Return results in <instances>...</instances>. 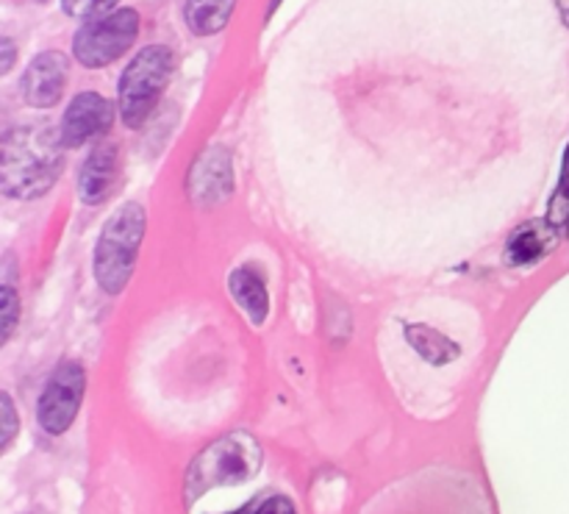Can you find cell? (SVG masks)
Here are the masks:
<instances>
[{
  "label": "cell",
  "instance_id": "1",
  "mask_svg": "<svg viewBox=\"0 0 569 514\" xmlns=\"http://www.w3.org/2000/svg\"><path fill=\"white\" fill-rule=\"evenodd\" d=\"M365 514H489V504L465 473L426 471L376 495Z\"/></svg>",
  "mask_w": 569,
  "mask_h": 514
},
{
  "label": "cell",
  "instance_id": "2",
  "mask_svg": "<svg viewBox=\"0 0 569 514\" xmlns=\"http://www.w3.org/2000/svg\"><path fill=\"white\" fill-rule=\"evenodd\" d=\"M61 134L48 126L6 131L0 145V184L9 198L31 200L48 192L64 165Z\"/></svg>",
  "mask_w": 569,
  "mask_h": 514
},
{
  "label": "cell",
  "instance_id": "3",
  "mask_svg": "<svg viewBox=\"0 0 569 514\" xmlns=\"http://www.w3.org/2000/svg\"><path fill=\"white\" fill-rule=\"evenodd\" d=\"M261 467V445L250 434L231 432L214 439L194 456L187 473V504L220 487H237L250 482Z\"/></svg>",
  "mask_w": 569,
  "mask_h": 514
},
{
  "label": "cell",
  "instance_id": "4",
  "mask_svg": "<svg viewBox=\"0 0 569 514\" xmlns=\"http://www.w3.org/2000/svg\"><path fill=\"white\" fill-rule=\"evenodd\" d=\"M144 237V209L126 204L106 223L94 248V278L106 295H120L137 265L139 245Z\"/></svg>",
  "mask_w": 569,
  "mask_h": 514
},
{
  "label": "cell",
  "instance_id": "5",
  "mask_svg": "<svg viewBox=\"0 0 569 514\" xmlns=\"http://www.w3.org/2000/svg\"><path fill=\"white\" fill-rule=\"evenodd\" d=\"M172 53L164 45H148L133 56L120 78V115L131 128L142 126L170 83Z\"/></svg>",
  "mask_w": 569,
  "mask_h": 514
},
{
  "label": "cell",
  "instance_id": "6",
  "mask_svg": "<svg viewBox=\"0 0 569 514\" xmlns=\"http://www.w3.org/2000/svg\"><path fill=\"white\" fill-rule=\"evenodd\" d=\"M139 33V14L133 9H117L111 14L87 22L76 33L72 53L83 67H106L120 59Z\"/></svg>",
  "mask_w": 569,
  "mask_h": 514
},
{
  "label": "cell",
  "instance_id": "7",
  "mask_svg": "<svg viewBox=\"0 0 569 514\" xmlns=\"http://www.w3.org/2000/svg\"><path fill=\"white\" fill-rule=\"evenodd\" d=\"M83 387H87V376H83V367L78 362H61L56 367L37 404V421L42 432L59 437L72 426L78 409H81Z\"/></svg>",
  "mask_w": 569,
  "mask_h": 514
},
{
  "label": "cell",
  "instance_id": "8",
  "mask_svg": "<svg viewBox=\"0 0 569 514\" xmlns=\"http://www.w3.org/2000/svg\"><path fill=\"white\" fill-rule=\"evenodd\" d=\"M114 106L98 92H81L67 106L64 122H61V142L67 148H81L89 139L100 137L111 128Z\"/></svg>",
  "mask_w": 569,
  "mask_h": 514
},
{
  "label": "cell",
  "instance_id": "9",
  "mask_svg": "<svg viewBox=\"0 0 569 514\" xmlns=\"http://www.w3.org/2000/svg\"><path fill=\"white\" fill-rule=\"evenodd\" d=\"M67 56L59 50H48L39 53L37 59L28 65L26 76H22V98L33 109H50L61 100L67 83Z\"/></svg>",
  "mask_w": 569,
  "mask_h": 514
},
{
  "label": "cell",
  "instance_id": "10",
  "mask_svg": "<svg viewBox=\"0 0 569 514\" xmlns=\"http://www.w3.org/2000/svg\"><path fill=\"white\" fill-rule=\"evenodd\" d=\"M189 198L198 206H214L231 195L233 176H231V159L222 148H211L200 156L189 172Z\"/></svg>",
  "mask_w": 569,
  "mask_h": 514
},
{
  "label": "cell",
  "instance_id": "11",
  "mask_svg": "<svg viewBox=\"0 0 569 514\" xmlns=\"http://www.w3.org/2000/svg\"><path fill=\"white\" fill-rule=\"evenodd\" d=\"M117 172H120V150H117V145L103 142L92 148V154L83 161L81 176H78V195H81L83 204H103L111 189H114Z\"/></svg>",
  "mask_w": 569,
  "mask_h": 514
},
{
  "label": "cell",
  "instance_id": "12",
  "mask_svg": "<svg viewBox=\"0 0 569 514\" xmlns=\"http://www.w3.org/2000/svg\"><path fill=\"white\" fill-rule=\"evenodd\" d=\"M228 287H231V295L237 298V304L248 312L250 320L256 326H261L267 320V312H270V295H267L264 278L253 267H239V270L231 273Z\"/></svg>",
  "mask_w": 569,
  "mask_h": 514
},
{
  "label": "cell",
  "instance_id": "13",
  "mask_svg": "<svg viewBox=\"0 0 569 514\" xmlns=\"http://www.w3.org/2000/svg\"><path fill=\"white\" fill-rule=\"evenodd\" d=\"M556 243V228L545 226V223H528V226L517 228L515 237L509 239V261L511 265H531V261L542 259Z\"/></svg>",
  "mask_w": 569,
  "mask_h": 514
},
{
  "label": "cell",
  "instance_id": "14",
  "mask_svg": "<svg viewBox=\"0 0 569 514\" xmlns=\"http://www.w3.org/2000/svg\"><path fill=\"white\" fill-rule=\"evenodd\" d=\"M237 6V0H187V17L189 31L198 33V37H211V33L222 31L231 20V11Z\"/></svg>",
  "mask_w": 569,
  "mask_h": 514
},
{
  "label": "cell",
  "instance_id": "15",
  "mask_svg": "<svg viewBox=\"0 0 569 514\" xmlns=\"http://www.w3.org/2000/svg\"><path fill=\"white\" fill-rule=\"evenodd\" d=\"M550 226L559 228L569 226V148L565 154V170H561L559 189H556L553 200H550Z\"/></svg>",
  "mask_w": 569,
  "mask_h": 514
},
{
  "label": "cell",
  "instance_id": "16",
  "mask_svg": "<svg viewBox=\"0 0 569 514\" xmlns=\"http://www.w3.org/2000/svg\"><path fill=\"white\" fill-rule=\"evenodd\" d=\"M117 0H61L64 11L70 17H98L109 11Z\"/></svg>",
  "mask_w": 569,
  "mask_h": 514
},
{
  "label": "cell",
  "instance_id": "17",
  "mask_svg": "<svg viewBox=\"0 0 569 514\" xmlns=\"http://www.w3.org/2000/svg\"><path fill=\"white\" fill-rule=\"evenodd\" d=\"M237 514H295V506L292 501L283 498V495H272V498L259 501V504H250L248 510Z\"/></svg>",
  "mask_w": 569,
  "mask_h": 514
},
{
  "label": "cell",
  "instance_id": "18",
  "mask_svg": "<svg viewBox=\"0 0 569 514\" xmlns=\"http://www.w3.org/2000/svg\"><path fill=\"white\" fill-rule=\"evenodd\" d=\"M0 300H3V339H9L11 328H14L17 323V293L9 287V284L0 289Z\"/></svg>",
  "mask_w": 569,
  "mask_h": 514
},
{
  "label": "cell",
  "instance_id": "19",
  "mask_svg": "<svg viewBox=\"0 0 569 514\" xmlns=\"http://www.w3.org/2000/svg\"><path fill=\"white\" fill-rule=\"evenodd\" d=\"M0 412H3V439H0V448H9L11 437H14L17 432V417H14V406H11V398L9 395H0Z\"/></svg>",
  "mask_w": 569,
  "mask_h": 514
},
{
  "label": "cell",
  "instance_id": "20",
  "mask_svg": "<svg viewBox=\"0 0 569 514\" xmlns=\"http://www.w3.org/2000/svg\"><path fill=\"white\" fill-rule=\"evenodd\" d=\"M11 61H14V45H11V39H3V67H0V72H9Z\"/></svg>",
  "mask_w": 569,
  "mask_h": 514
}]
</instances>
